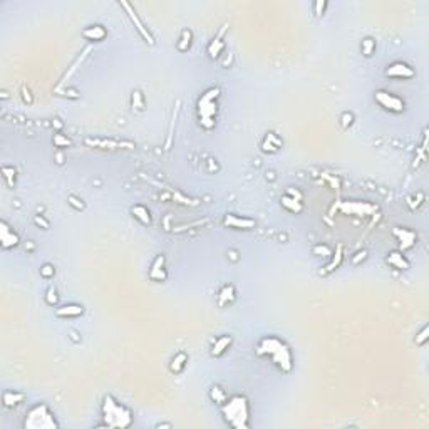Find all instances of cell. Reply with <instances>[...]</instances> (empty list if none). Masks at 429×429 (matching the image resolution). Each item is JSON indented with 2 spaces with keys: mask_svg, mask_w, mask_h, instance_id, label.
<instances>
[{
  "mask_svg": "<svg viewBox=\"0 0 429 429\" xmlns=\"http://www.w3.org/2000/svg\"><path fill=\"white\" fill-rule=\"evenodd\" d=\"M285 195H289V196H292V198H295V200H299V201H302L303 200V195L302 193L297 190V188H287V191H285Z\"/></svg>",
  "mask_w": 429,
  "mask_h": 429,
  "instance_id": "42",
  "label": "cell"
},
{
  "mask_svg": "<svg viewBox=\"0 0 429 429\" xmlns=\"http://www.w3.org/2000/svg\"><path fill=\"white\" fill-rule=\"evenodd\" d=\"M22 99L27 104H32V92H30V89L25 86H22Z\"/></svg>",
  "mask_w": 429,
  "mask_h": 429,
  "instance_id": "43",
  "label": "cell"
},
{
  "mask_svg": "<svg viewBox=\"0 0 429 429\" xmlns=\"http://www.w3.org/2000/svg\"><path fill=\"white\" fill-rule=\"evenodd\" d=\"M342 210L345 213H355V215H369L376 208L372 205H367V203H357V201H349L342 206Z\"/></svg>",
  "mask_w": 429,
  "mask_h": 429,
  "instance_id": "23",
  "label": "cell"
},
{
  "mask_svg": "<svg viewBox=\"0 0 429 429\" xmlns=\"http://www.w3.org/2000/svg\"><path fill=\"white\" fill-rule=\"evenodd\" d=\"M274 175H275V173H274V171H270V173H266V180H269V178H270V180H274V178H275Z\"/></svg>",
  "mask_w": 429,
  "mask_h": 429,
  "instance_id": "44",
  "label": "cell"
},
{
  "mask_svg": "<svg viewBox=\"0 0 429 429\" xmlns=\"http://www.w3.org/2000/svg\"><path fill=\"white\" fill-rule=\"evenodd\" d=\"M186 364H188V354L180 350V352L175 354V357L171 359L170 362V370L173 374H181L183 370L186 369Z\"/></svg>",
  "mask_w": 429,
  "mask_h": 429,
  "instance_id": "22",
  "label": "cell"
},
{
  "mask_svg": "<svg viewBox=\"0 0 429 429\" xmlns=\"http://www.w3.org/2000/svg\"><path fill=\"white\" fill-rule=\"evenodd\" d=\"M364 260H367V250H360V252L355 253L352 257V265H359Z\"/></svg>",
  "mask_w": 429,
  "mask_h": 429,
  "instance_id": "40",
  "label": "cell"
},
{
  "mask_svg": "<svg viewBox=\"0 0 429 429\" xmlns=\"http://www.w3.org/2000/svg\"><path fill=\"white\" fill-rule=\"evenodd\" d=\"M223 225L228 228H233V230H253L255 227H257V222L252 218H247V217H238V215L228 213V215H225Z\"/></svg>",
  "mask_w": 429,
  "mask_h": 429,
  "instance_id": "10",
  "label": "cell"
},
{
  "mask_svg": "<svg viewBox=\"0 0 429 429\" xmlns=\"http://www.w3.org/2000/svg\"><path fill=\"white\" fill-rule=\"evenodd\" d=\"M131 106H133V111H143L144 109V97L139 91H133V94H131Z\"/></svg>",
  "mask_w": 429,
  "mask_h": 429,
  "instance_id": "32",
  "label": "cell"
},
{
  "mask_svg": "<svg viewBox=\"0 0 429 429\" xmlns=\"http://www.w3.org/2000/svg\"><path fill=\"white\" fill-rule=\"evenodd\" d=\"M191 44H193V32H191L190 29H185V30L181 32V37H180V40H178V44H176L178 50H180V52H186V50L191 47Z\"/></svg>",
  "mask_w": 429,
  "mask_h": 429,
  "instance_id": "26",
  "label": "cell"
},
{
  "mask_svg": "<svg viewBox=\"0 0 429 429\" xmlns=\"http://www.w3.org/2000/svg\"><path fill=\"white\" fill-rule=\"evenodd\" d=\"M384 74L387 77H391V79H411V77L416 76V72L411 66H407L406 62L397 61L386 67Z\"/></svg>",
  "mask_w": 429,
  "mask_h": 429,
  "instance_id": "9",
  "label": "cell"
},
{
  "mask_svg": "<svg viewBox=\"0 0 429 429\" xmlns=\"http://www.w3.org/2000/svg\"><path fill=\"white\" fill-rule=\"evenodd\" d=\"M227 29H228V24H223L222 29H220L218 35L211 40L210 45H208V56H210L211 59H218V57L223 54V50H225L223 35H225V32H227Z\"/></svg>",
  "mask_w": 429,
  "mask_h": 429,
  "instance_id": "14",
  "label": "cell"
},
{
  "mask_svg": "<svg viewBox=\"0 0 429 429\" xmlns=\"http://www.w3.org/2000/svg\"><path fill=\"white\" fill-rule=\"evenodd\" d=\"M392 235L399 240L401 243V248L402 250H407V248H412L417 242V235L412 232L409 228H401V227H396L392 230Z\"/></svg>",
  "mask_w": 429,
  "mask_h": 429,
  "instance_id": "12",
  "label": "cell"
},
{
  "mask_svg": "<svg viewBox=\"0 0 429 429\" xmlns=\"http://www.w3.org/2000/svg\"><path fill=\"white\" fill-rule=\"evenodd\" d=\"M25 429H57L59 422L56 421V416L44 402L34 404L25 414L24 419Z\"/></svg>",
  "mask_w": 429,
  "mask_h": 429,
  "instance_id": "5",
  "label": "cell"
},
{
  "mask_svg": "<svg viewBox=\"0 0 429 429\" xmlns=\"http://www.w3.org/2000/svg\"><path fill=\"white\" fill-rule=\"evenodd\" d=\"M158 427H171V424H158Z\"/></svg>",
  "mask_w": 429,
  "mask_h": 429,
  "instance_id": "45",
  "label": "cell"
},
{
  "mask_svg": "<svg viewBox=\"0 0 429 429\" xmlns=\"http://www.w3.org/2000/svg\"><path fill=\"white\" fill-rule=\"evenodd\" d=\"M2 178L4 181L7 183L9 188H14L15 186V178H17V171L12 166H2Z\"/></svg>",
  "mask_w": 429,
  "mask_h": 429,
  "instance_id": "28",
  "label": "cell"
},
{
  "mask_svg": "<svg viewBox=\"0 0 429 429\" xmlns=\"http://www.w3.org/2000/svg\"><path fill=\"white\" fill-rule=\"evenodd\" d=\"M257 354L270 359L285 374H289L292 367H294V357H292L289 345L284 341H280L279 337L274 336L261 337L257 345Z\"/></svg>",
  "mask_w": 429,
  "mask_h": 429,
  "instance_id": "1",
  "label": "cell"
},
{
  "mask_svg": "<svg viewBox=\"0 0 429 429\" xmlns=\"http://www.w3.org/2000/svg\"><path fill=\"white\" fill-rule=\"evenodd\" d=\"M148 277L151 280H154V282H165L166 279H168V270H166V258H165L163 253L158 255V257L154 258L153 265H151V269H149Z\"/></svg>",
  "mask_w": 429,
  "mask_h": 429,
  "instance_id": "11",
  "label": "cell"
},
{
  "mask_svg": "<svg viewBox=\"0 0 429 429\" xmlns=\"http://www.w3.org/2000/svg\"><path fill=\"white\" fill-rule=\"evenodd\" d=\"M220 94H222V91L218 87H210L198 97L196 102L198 121H200V126L206 131L213 129L215 124H217Z\"/></svg>",
  "mask_w": 429,
  "mask_h": 429,
  "instance_id": "4",
  "label": "cell"
},
{
  "mask_svg": "<svg viewBox=\"0 0 429 429\" xmlns=\"http://www.w3.org/2000/svg\"><path fill=\"white\" fill-rule=\"evenodd\" d=\"M82 37L86 40H91V42H102L108 37V30L101 24H94L82 30Z\"/></svg>",
  "mask_w": 429,
  "mask_h": 429,
  "instance_id": "15",
  "label": "cell"
},
{
  "mask_svg": "<svg viewBox=\"0 0 429 429\" xmlns=\"http://www.w3.org/2000/svg\"><path fill=\"white\" fill-rule=\"evenodd\" d=\"M67 205L69 206H72L74 208V210H77V211H82L86 208V203L81 200V198H77V196H74V195H69L67 196Z\"/></svg>",
  "mask_w": 429,
  "mask_h": 429,
  "instance_id": "35",
  "label": "cell"
},
{
  "mask_svg": "<svg viewBox=\"0 0 429 429\" xmlns=\"http://www.w3.org/2000/svg\"><path fill=\"white\" fill-rule=\"evenodd\" d=\"M40 277H42V279H52V277L56 275V269H54V265H50V263H44L42 266H40Z\"/></svg>",
  "mask_w": 429,
  "mask_h": 429,
  "instance_id": "36",
  "label": "cell"
},
{
  "mask_svg": "<svg viewBox=\"0 0 429 429\" xmlns=\"http://www.w3.org/2000/svg\"><path fill=\"white\" fill-rule=\"evenodd\" d=\"M386 261H387V265L396 270H407L411 266L409 260L404 257V253H402L401 250H392V252L387 253Z\"/></svg>",
  "mask_w": 429,
  "mask_h": 429,
  "instance_id": "16",
  "label": "cell"
},
{
  "mask_svg": "<svg viewBox=\"0 0 429 429\" xmlns=\"http://www.w3.org/2000/svg\"><path fill=\"white\" fill-rule=\"evenodd\" d=\"M52 143H54L56 148H59V149L71 148V146H72V141L67 138V136H64L62 133H59V131H57V133L54 134V138H52Z\"/></svg>",
  "mask_w": 429,
  "mask_h": 429,
  "instance_id": "30",
  "label": "cell"
},
{
  "mask_svg": "<svg viewBox=\"0 0 429 429\" xmlns=\"http://www.w3.org/2000/svg\"><path fill=\"white\" fill-rule=\"evenodd\" d=\"M313 255H322V257H332V248L326 243H318L312 248Z\"/></svg>",
  "mask_w": 429,
  "mask_h": 429,
  "instance_id": "34",
  "label": "cell"
},
{
  "mask_svg": "<svg viewBox=\"0 0 429 429\" xmlns=\"http://www.w3.org/2000/svg\"><path fill=\"white\" fill-rule=\"evenodd\" d=\"M352 123H354V114H352V113H344L342 116H341V124H342V128H349Z\"/></svg>",
  "mask_w": 429,
  "mask_h": 429,
  "instance_id": "39",
  "label": "cell"
},
{
  "mask_svg": "<svg viewBox=\"0 0 429 429\" xmlns=\"http://www.w3.org/2000/svg\"><path fill=\"white\" fill-rule=\"evenodd\" d=\"M427 334H429V329H427V327H422V331L416 336L414 342H416L417 345H424V344L427 342V339H429Z\"/></svg>",
  "mask_w": 429,
  "mask_h": 429,
  "instance_id": "38",
  "label": "cell"
},
{
  "mask_svg": "<svg viewBox=\"0 0 429 429\" xmlns=\"http://www.w3.org/2000/svg\"><path fill=\"white\" fill-rule=\"evenodd\" d=\"M19 243H20L19 233L15 232L5 220H2V222H0V245H2V248L4 250L15 248V247H19Z\"/></svg>",
  "mask_w": 429,
  "mask_h": 429,
  "instance_id": "8",
  "label": "cell"
},
{
  "mask_svg": "<svg viewBox=\"0 0 429 429\" xmlns=\"http://www.w3.org/2000/svg\"><path fill=\"white\" fill-rule=\"evenodd\" d=\"M101 414L104 419L101 426L104 427H129L133 424V411L111 394L104 396Z\"/></svg>",
  "mask_w": 429,
  "mask_h": 429,
  "instance_id": "2",
  "label": "cell"
},
{
  "mask_svg": "<svg viewBox=\"0 0 429 429\" xmlns=\"http://www.w3.org/2000/svg\"><path fill=\"white\" fill-rule=\"evenodd\" d=\"M374 101L383 109H386V111L394 114L404 113L406 109V102L399 96H396V94H392L389 91H384V89H379V91L374 92Z\"/></svg>",
  "mask_w": 429,
  "mask_h": 429,
  "instance_id": "6",
  "label": "cell"
},
{
  "mask_svg": "<svg viewBox=\"0 0 429 429\" xmlns=\"http://www.w3.org/2000/svg\"><path fill=\"white\" fill-rule=\"evenodd\" d=\"M34 223L39 225V227H42L44 230H47V228L50 227V223L44 218V215H35V217H34Z\"/></svg>",
  "mask_w": 429,
  "mask_h": 429,
  "instance_id": "41",
  "label": "cell"
},
{
  "mask_svg": "<svg viewBox=\"0 0 429 429\" xmlns=\"http://www.w3.org/2000/svg\"><path fill=\"white\" fill-rule=\"evenodd\" d=\"M45 303H47V305H50V307H54V305H57V303H59V294H57V289H56V287H50V289L47 290V294H45Z\"/></svg>",
  "mask_w": 429,
  "mask_h": 429,
  "instance_id": "33",
  "label": "cell"
},
{
  "mask_svg": "<svg viewBox=\"0 0 429 429\" xmlns=\"http://www.w3.org/2000/svg\"><path fill=\"white\" fill-rule=\"evenodd\" d=\"M327 5L329 4L326 0H317V2H313V14H315V17H322V15L326 14Z\"/></svg>",
  "mask_w": 429,
  "mask_h": 429,
  "instance_id": "37",
  "label": "cell"
},
{
  "mask_svg": "<svg viewBox=\"0 0 429 429\" xmlns=\"http://www.w3.org/2000/svg\"><path fill=\"white\" fill-rule=\"evenodd\" d=\"M131 215L138 220L141 225H151V213L146 206L143 205H134L131 206Z\"/></svg>",
  "mask_w": 429,
  "mask_h": 429,
  "instance_id": "25",
  "label": "cell"
},
{
  "mask_svg": "<svg viewBox=\"0 0 429 429\" xmlns=\"http://www.w3.org/2000/svg\"><path fill=\"white\" fill-rule=\"evenodd\" d=\"M360 52L365 57H370L376 52V40L372 37H365L362 42H360Z\"/></svg>",
  "mask_w": 429,
  "mask_h": 429,
  "instance_id": "31",
  "label": "cell"
},
{
  "mask_svg": "<svg viewBox=\"0 0 429 429\" xmlns=\"http://www.w3.org/2000/svg\"><path fill=\"white\" fill-rule=\"evenodd\" d=\"M337 257H332V261L326 266V274H331V272L337 270L341 266L342 260H344V255H342V245H337Z\"/></svg>",
  "mask_w": 429,
  "mask_h": 429,
  "instance_id": "29",
  "label": "cell"
},
{
  "mask_svg": "<svg viewBox=\"0 0 429 429\" xmlns=\"http://www.w3.org/2000/svg\"><path fill=\"white\" fill-rule=\"evenodd\" d=\"M232 344H233V337L230 336V334H227V336H220L218 339H215L213 341L210 354L213 355V357H222V355L227 352L230 347H232Z\"/></svg>",
  "mask_w": 429,
  "mask_h": 429,
  "instance_id": "17",
  "label": "cell"
},
{
  "mask_svg": "<svg viewBox=\"0 0 429 429\" xmlns=\"http://www.w3.org/2000/svg\"><path fill=\"white\" fill-rule=\"evenodd\" d=\"M280 203H282V206H284L289 213L299 215V213H302V210H303V203L299 201V200H295V198L289 196V195H284V196H282Z\"/></svg>",
  "mask_w": 429,
  "mask_h": 429,
  "instance_id": "24",
  "label": "cell"
},
{
  "mask_svg": "<svg viewBox=\"0 0 429 429\" xmlns=\"http://www.w3.org/2000/svg\"><path fill=\"white\" fill-rule=\"evenodd\" d=\"M210 399L213 402H217V404L222 406L223 402L228 399V396H227V392H225L220 386H211L210 387Z\"/></svg>",
  "mask_w": 429,
  "mask_h": 429,
  "instance_id": "27",
  "label": "cell"
},
{
  "mask_svg": "<svg viewBox=\"0 0 429 429\" xmlns=\"http://www.w3.org/2000/svg\"><path fill=\"white\" fill-rule=\"evenodd\" d=\"M86 144L89 146H96V148H101V149H114V148H123L126 146L128 149L133 148L131 143H119V141H113V139H86Z\"/></svg>",
  "mask_w": 429,
  "mask_h": 429,
  "instance_id": "20",
  "label": "cell"
},
{
  "mask_svg": "<svg viewBox=\"0 0 429 429\" xmlns=\"http://www.w3.org/2000/svg\"><path fill=\"white\" fill-rule=\"evenodd\" d=\"M121 7L126 10L129 20L133 22V25L136 27V30H138V32L141 34V37L144 39V42L149 44V45H154L156 40H154V37H153V34L149 32L148 27H144L143 20L139 19V15H138V12H136V9L133 7V5H131L129 2H126V0H123V2H121Z\"/></svg>",
  "mask_w": 429,
  "mask_h": 429,
  "instance_id": "7",
  "label": "cell"
},
{
  "mask_svg": "<svg viewBox=\"0 0 429 429\" xmlns=\"http://www.w3.org/2000/svg\"><path fill=\"white\" fill-rule=\"evenodd\" d=\"M237 299V290H235L233 284H225L218 292V305L227 307L230 303H233Z\"/></svg>",
  "mask_w": 429,
  "mask_h": 429,
  "instance_id": "19",
  "label": "cell"
},
{
  "mask_svg": "<svg viewBox=\"0 0 429 429\" xmlns=\"http://www.w3.org/2000/svg\"><path fill=\"white\" fill-rule=\"evenodd\" d=\"M282 146H284V141H282L279 138V134L274 133V131H269V133L265 134V138L261 139V151H263V153H269V154L279 153Z\"/></svg>",
  "mask_w": 429,
  "mask_h": 429,
  "instance_id": "13",
  "label": "cell"
},
{
  "mask_svg": "<svg viewBox=\"0 0 429 429\" xmlns=\"http://www.w3.org/2000/svg\"><path fill=\"white\" fill-rule=\"evenodd\" d=\"M24 399H25V394L19 391L9 389V391H4V394H2V404L5 407H17L20 402H24Z\"/></svg>",
  "mask_w": 429,
  "mask_h": 429,
  "instance_id": "21",
  "label": "cell"
},
{
  "mask_svg": "<svg viewBox=\"0 0 429 429\" xmlns=\"http://www.w3.org/2000/svg\"><path fill=\"white\" fill-rule=\"evenodd\" d=\"M82 313H84V307L79 305V303H66V305L56 308V317H59V318L79 317Z\"/></svg>",
  "mask_w": 429,
  "mask_h": 429,
  "instance_id": "18",
  "label": "cell"
},
{
  "mask_svg": "<svg viewBox=\"0 0 429 429\" xmlns=\"http://www.w3.org/2000/svg\"><path fill=\"white\" fill-rule=\"evenodd\" d=\"M223 419L228 426L247 429L250 426V404L245 396H232L222 404Z\"/></svg>",
  "mask_w": 429,
  "mask_h": 429,
  "instance_id": "3",
  "label": "cell"
}]
</instances>
